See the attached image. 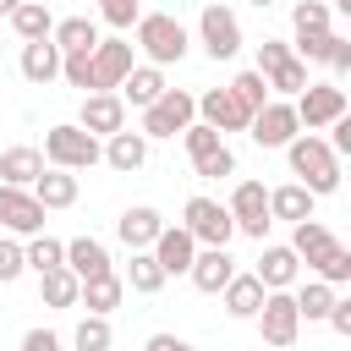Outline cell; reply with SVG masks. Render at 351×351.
I'll return each mask as SVG.
<instances>
[{
	"label": "cell",
	"mask_w": 351,
	"mask_h": 351,
	"mask_svg": "<svg viewBox=\"0 0 351 351\" xmlns=\"http://www.w3.org/2000/svg\"><path fill=\"white\" fill-rule=\"evenodd\" d=\"M258 335H263V346H274V351H291V346H296L302 318H296L291 291H269V296H263V307H258Z\"/></svg>",
	"instance_id": "9"
},
{
	"label": "cell",
	"mask_w": 351,
	"mask_h": 351,
	"mask_svg": "<svg viewBox=\"0 0 351 351\" xmlns=\"http://www.w3.org/2000/svg\"><path fill=\"white\" fill-rule=\"evenodd\" d=\"M165 88H170V82H165V71L143 60V66H132V71H126V82H121L115 93H121V104H137V110H148V104H154Z\"/></svg>",
	"instance_id": "21"
},
{
	"label": "cell",
	"mask_w": 351,
	"mask_h": 351,
	"mask_svg": "<svg viewBox=\"0 0 351 351\" xmlns=\"http://www.w3.org/2000/svg\"><path fill=\"white\" fill-rule=\"evenodd\" d=\"M77 291H82V280H77L71 269H49V274H38V296H44V307H77Z\"/></svg>",
	"instance_id": "34"
},
{
	"label": "cell",
	"mask_w": 351,
	"mask_h": 351,
	"mask_svg": "<svg viewBox=\"0 0 351 351\" xmlns=\"http://www.w3.org/2000/svg\"><path fill=\"white\" fill-rule=\"evenodd\" d=\"M197 44L208 49V60H230L236 49H241V22H236V11L230 5H203L197 11Z\"/></svg>",
	"instance_id": "8"
},
{
	"label": "cell",
	"mask_w": 351,
	"mask_h": 351,
	"mask_svg": "<svg viewBox=\"0 0 351 351\" xmlns=\"http://www.w3.org/2000/svg\"><path fill=\"white\" fill-rule=\"evenodd\" d=\"M192 170L203 176V181H219V176H236V154L219 143L214 154H203V159H192Z\"/></svg>",
	"instance_id": "41"
},
{
	"label": "cell",
	"mask_w": 351,
	"mask_h": 351,
	"mask_svg": "<svg viewBox=\"0 0 351 351\" xmlns=\"http://www.w3.org/2000/svg\"><path fill=\"white\" fill-rule=\"evenodd\" d=\"M159 230H165V214H159V208H148V203H137V208H126V214L115 219V236H121L132 252H148Z\"/></svg>",
	"instance_id": "18"
},
{
	"label": "cell",
	"mask_w": 351,
	"mask_h": 351,
	"mask_svg": "<svg viewBox=\"0 0 351 351\" xmlns=\"http://www.w3.org/2000/svg\"><path fill=\"white\" fill-rule=\"evenodd\" d=\"M104 165L121 170V176L143 170V165H148V137H143V132H115V137H104Z\"/></svg>",
	"instance_id": "22"
},
{
	"label": "cell",
	"mask_w": 351,
	"mask_h": 351,
	"mask_svg": "<svg viewBox=\"0 0 351 351\" xmlns=\"http://www.w3.org/2000/svg\"><path fill=\"white\" fill-rule=\"evenodd\" d=\"M291 33H296V44H302V38H324V33H335V27H329V5H324V0H296V11H291Z\"/></svg>",
	"instance_id": "32"
},
{
	"label": "cell",
	"mask_w": 351,
	"mask_h": 351,
	"mask_svg": "<svg viewBox=\"0 0 351 351\" xmlns=\"http://www.w3.org/2000/svg\"><path fill=\"white\" fill-rule=\"evenodd\" d=\"M121 285H132L137 296H154V291L165 285V269L154 263V252H132V258H126V274H121Z\"/></svg>",
	"instance_id": "33"
},
{
	"label": "cell",
	"mask_w": 351,
	"mask_h": 351,
	"mask_svg": "<svg viewBox=\"0 0 351 351\" xmlns=\"http://www.w3.org/2000/svg\"><path fill=\"white\" fill-rule=\"evenodd\" d=\"M5 22H11V33H16L22 44H38V38L55 33V11H49V5H33V0H22Z\"/></svg>",
	"instance_id": "28"
},
{
	"label": "cell",
	"mask_w": 351,
	"mask_h": 351,
	"mask_svg": "<svg viewBox=\"0 0 351 351\" xmlns=\"http://www.w3.org/2000/svg\"><path fill=\"white\" fill-rule=\"evenodd\" d=\"M219 296H225V313H230V318H258V307H263V296H269V291L258 285V274H252V269H247V274L236 269V274H230V285H225Z\"/></svg>",
	"instance_id": "23"
},
{
	"label": "cell",
	"mask_w": 351,
	"mask_h": 351,
	"mask_svg": "<svg viewBox=\"0 0 351 351\" xmlns=\"http://www.w3.org/2000/svg\"><path fill=\"white\" fill-rule=\"evenodd\" d=\"M335 335H351V302L346 296H335V307H329V318H324Z\"/></svg>",
	"instance_id": "48"
},
{
	"label": "cell",
	"mask_w": 351,
	"mask_h": 351,
	"mask_svg": "<svg viewBox=\"0 0 351 351\" xmlns=\"http://www.w3.org/2000/svg\"><path fill=\"white\" fill-rule=\"evenodd\" d=\"M291 110H296V126H302V132H329L351 104H346V88H340V82H307V88L291 99Z\"/></svg>",
	"instance_id": "5"
},
{
	"label": "cell",
	"mask_w": 351,
	"mask_h": 351,
	"mask_svg": "<svg viewBox=\"0 0 351 351\" xmlns=\"http://www.w3.org/2000/svg\"><path fill=\"white\" fill-rule=\"evenodd\" d=\"M285 159H291L296 186H307L313 197H324V192L340 186V159L329 154V143H324L318 132H296V137L285 143Z\"/></svg>",
	"instance_id": "2"
},
{
	"label": "cell",
	"mask_w": 351,
	"mask_h": 351,
	"mask_svg": "<svg viewBox=\"0 0 351 351\" xmlns=\"http://www.w3.org/2000/svg\"><path fill=\"white\" fill-rule=\"evenodd\" d=\"M247 5H258V11H269V5H280V0H247Z\"/></svg>",
	"instance_id": "52"
},
{
	"label": "cell",
	"mask_w": 351,
	"mask_h": 351,
	"mask_svg": "<svg viewBox=\"0 0 351 351\" xmlns=\"http://www.w3.org/2000/svg\"><path fill=\"white\" fill-rule=\"evenodd\" d=\"M263 82H269V93H280V99H296V93L307 88V66H302V60L291 55V60H285L280 71H269Z\"/></svg>",
	"instance_id": "36"
},
{
	"label": "cell",
	"mask_w": 351,
	"mask_h": 351,
	"mask_svg": "<svg viewBox=\"0 0 351 351\" xmlns=\"http://www.w3.org/2000/svg\"><path fill=\"white\" fill-rule=\"evenodd\" d=\"M291 302H296V318L318 324V318H329V307H335V285L307 280V285H296V291H291Z\"/></svg>",
	"instance_id": "31"
},
{
	"label": "cell",
	"mask_w": 351,
	"mask_h": 351,
	"mask_svg": "<svg viewBox=\"0 0 351 351\" xmlns=\"http://www.w3.org/2000/svg\"><path fill=\"white\" fill-rule=\"evenodd\" d=\"M148 252H154V263H159V269H165V280H170V274H186V269H192L197 241H192L181 225H165V230L154 236V247H148Z\"/></svg>",
	"instance_id": "17"
},
{
	"label": "cell",
	"mask_w": 351,
	"mask_h": 351,
	"mask_svg": "<svg viewBox=\"0 0 351 351\" xmlns=\"http://www.w3.org/2000/svg\"><path fill=\"white\" fill-rule=\"evenodd\" d=\"M230 225L241 230V236H252V241H263L269 236V192H263V181H236V192H230Z\"/></svg>",
	"instance_id": "10"
},
{
	"label": "cell",
	"mask_w": 351,
	"mask_h": 351,
	"mask_svg": "<svg viewBox=\"0 0 351 351\" xmlns=\"http://www.w3.org/2000/svg\"><path fill=\"white\" fill-rule=\"evenodd\" d=\"M181 230H186L197 247H230V236H236L230 208L214 203V197H186V208H181Z\"/></svg>",
	"instance_id": "7"
},
{
	"label": "cell",
	"mask_w": 351,
	"mask_h": 351,
	"mask_svg": "<svg viewBox=\"0 0 351 351\" xmlns=\"http://www.w3.org/2000/svg\"><path fill=\"white\" fill-rule=\"evenodd\" d=\"M313 192L307 186H296V181H285V186H274L269 192V219H291V225H302V219H313Z\"/></svg>",
	"instance_id": "26"
},
{
	"label": "cell",
	"mask_w": 351,
	"mask_h": 351,
	"mask_svg": "<svg viewBox=\"0 0 351 351\" xmlns=\"http://www.w3.org/2000/svg\"><path fill=\"white\" fill-rule=\"evenodd\" d=\"M71 340H77V351H110V346H115V335H110V318H93V313L77 324V335H71Z\"/></svg>",
	"instance_id": "37"
},
{
	"label": "cell",
	"mask_w": 351,
	"mask_h": 351,
	"mask_svg": "<svg viewBox=\"0 0 351 351\" xmlns=\"http://www.w3.org/2000/svg\"><path fill=\"white\" fill-rule=\"evenodd\" d=\"M132 66H137L132 38H99L93 44V93H115Z\"/></svg>",
	"instance_id": "11"
},
{
	"label": "cell",
	"mask_w": 351,
	"mask_h": 351,
	"mask_svg": "<svg viewBox=\"0 0 351 351\" xmlns=\"http://www.w3.org/2000/svg\"><path fill=\"white\" fill-rule=\"evenodd\" d=\"M27 192L38 197V208H44V214H49V208H71V203H77V176H71V170H49V165H44V176H38Z\"/></svg>",
	"instance_id": "24"
},
{
	"label": "cell",
	"mask_w": 351,
	"mask_h": 351,
	"mask_svg": "<svg viewBox=\"0 0 351 351\" xmlns=\"http://www.w3.org/2000/svg\"><path fill=\"white\" fill-rule=\"evenodd\" d=\"M192 121H197V99H192L186 88H165V93L143 110V126H137V132L154 143V137H176V132H186Z\"/></svg>",
	"instance_id": "6"
},
{
	"label": "cell",
	"mask_w": 351,
	"mask_h": 351,
	"mask_svg": "<svg viewBox=\"0 0 351 351\" xmlns=\"http://www.w3.org/2000/svg\"><path fill=\"white\" fill-rule=\"evenodd\" d=\"M66 269H71L77 280L115 274V269H110V247H104L99 236H71V241H66Z\"/></svg>",
	"instance_id": "19"
},
{
	"label": "cell",
	"mask_w": 351,
	"mask_h": 351,
	"mask_svg": "<svg viewBox=\"0 0 351 351\" xmlns=\"http://www.w3.org/2000/svg\"><path fill=\"white\" fill-rule=\"evenodd\" d=\"M22 351H60V335L55 329H27L22 335Z\"/></svg>",
	"instance_id": "47"
},
{
	"label": "cell",
	"mask_w": 351,
	"mask_h": 351,
	"mask_svg": "<svg viewBox=\"0 0 351 351\" xmlns=\"http://www.w3.org/2000/svg\"><path fill=\"white\" fill-rule=\"evenodd\" d=\"M329 11H346L351 16V0H329Z\"/></svg>",
	"instance_id": "50"
},
{
	"label": "cell",
	"mask_w": 351,
	"mask_h": 351,
	"mask_svg": "<svg viewBox=\"0 0 351 351\" xmlns=\"http://www.w3.org/2000/svg\"><path fill=\"white\" fill-rule=\"evenodd\" d=\"M44 176V154L38 148H5L0 154V186H33Z\"/></svg>",
	"instance_id": "25"
},
{
	"label": "cell",
	"mask_w": 351,
	"mask_h": 351,
	"mask_svg": "<svg viewBox=\"0 0 351 351\" xmlns=\"http://www.w3.org/2000/svg\"><path fill=\"white\" fill-rule=\"evenodd\" d=\"M49 44H55L60 55H77V49H93V44H99V27H93V16H66V22H55V33H49Z\"/></svg>",
	"instance_id": "30"
},
{
	"label": "cell",
	"mask_w": 351,
	"mask_h": 351,
	"mask_svg": "<svg viewBox=\"0 0 351 351\" xmlns=\"http://www.w3.org/2000/svg\"><path fill=\"white\" fill-rule=\"evenodd\" d=\"M121 296H126L121 274H99V280H82V291H77V302H82L93 318H110V313L121 307Z\"/></svg>",
	"instance_id": "27"
},
{
	"label": "cell",
	"mask_w": 351,
	"mask_h": 351,
	"mask_svg": "<svg viewBox=\"0 0 351 351\" xmlns=\"http://www.w3.org/2000/svg\"><path fill=\"white\" fill-rule=\"evenodd\" d=\"M291 252H296V263H307L313 280H324V285H346V280H351V252L335 241V230H329L324 219H302L296 236H291Z\"/></svg>",
	"instance_id": "1"
},
{
	"label": "cell",
	"mask_w": 351,
	"mask_h": 351,
	"mask_svg": "<svg viewBox=\"0 0 351 351\" xmlns=\"http://www.w3.org/2000/svg\"><path fill=\"white\" fill-rule=\"evenodd\" d=\"M324 143H329V154H335V159H340V154H351V115H340V121L329 126V137H324Z\"/></svg>",
	"instance_id": "46"
},
{
	"label": "cell",
	"mask_w": 351,
	"mask_h": 351,
	"mask_svg": "<svg viewBox=\"0 0 351 351\" xmlns=\"http://www.w3.org/2000/svg\"><path fill=\"white\" fill-rule=\"evenodd\" d=\"M16 5H22V0H0V16H11V11H16Z\"/></svg>",
	"instance_id": "51"
},
{
	"label": "cell",
	"mask_w": 351,
	"mask_h": 351,
	"mask_svg": "<svg viewBox=\"0 0 351 351\" xmlns=\"http://www.w3.org/2000/svg\"><path fill=\"white\" fill-rule=\"evenodd\" d=\"M60 77L82 93H93V49H77V55H60Z\"/></svg>",
	"instance_id": "38"
},
{
	"label": "cell",
	"mask_w": 351,
	"mask_h": 351,
	"mask_svg": "<svg viewBox=\"0 0 351 351\" xmlns=\"http://www.w3.org/2000/svg\"><path fill=\"white\" fill-rule=\"evenodd\" d=\"M38 154H44V165H49V170H71V176H77V170H93V165H104V143H99V137H88L77 121H60V126H49Z\"/></svg>",
	"instance_id": "3"
},
{
	"label": "cell",
	"mask_w": 351,
	"mask_h": 351,
	"mask_svg": "<svg viewBox=\"0 0 351 351\" xmlns=\"http://www.w3.org/2000/svg\"><path fill=\"white\" fill-rule=\"evenodd\" d=\"M33 5H55V0H33Z\"/></svg>",
	"instance_id": "53"
},
{
	"label": "cell",
	"mask_w": 351,
	"mask_h": 351,
	"mask_svg": "<svg viewBox=\"0 0 351 351\" xmlns=\"http://www.w3.org/2000/svg\"><path fill=\"white\" fill-rule=\"evenodd\" d=\"M22 269H27V258H22V241H16V236H0V285H11Z\"/></svg>",
	"instance_id": "44"
},
{
	"label": "cell",
	"mask_w": 351,
	"mask_h": 351,
	"mask_svg": "<svg viewBox=\"0 0 351 351\" xmlns=\"http://www.w3.org/2000/svg\"><path fill=\"white\" fill-rule=\"evenodd\" d=\"M77 126H82L88 137H115V132H126V104H121V93H82Z\"/></svg>",
	"instance_id": "15"
},
{
	"label": "cell",
	"mask_w": 351,
	"mask_h": 351,
	"mask_svg": "<svg viewBox=\"0 0 351 351\" xmlns=\"http://www.w3.org/2000/svg\"><path fill=\"white\" fill-rule=\"evenodd\" d=\"M22 258H27V269H33V274L66 269V241H55V236H33V241L22 247Z\"/></svg>",
	"instance_id": "35"
},
{
	"label": "cell",
	"mask_w": 351,
	"mask_h": 351,
	"mask_svg": "<svg viewBox=\"0 0 351 351\" xmlns=\"http://www.w3.org/2000/svg\"><path fill=\"white\" fill-rule=\"evenodd\" d=\"M302 126H296V110H291V99H269L252 121H247V137L258 143V148H285L291 137H296Z\"/></svg>",
	"instance_id": "12"
},
{
	"label": "cell",
	"mask_w": 351,
	"mask_h": 351,
	"mask_svg": "<svg viewBox=\"0 0 351 351\" xmlns=\"http://www.w3.org/2000/svg\"><path fill=\"white\" fill-rule=\"evenodd\" d=\"M22 77L27 82H55L60 77V49L49 44V38H38V44H22Z\"/></svg>",
	"instance_id": "29"
},
{
	"label": "cell",
	"mask_w": 351,
	"mask_h": 351,
	"mask_svg": "<svg viewBox=\"0 0 351 351\" xmlns=\"http://www.w3.org/2000/svg\"><path fill=\"white\" fill-rule=\"evenodd\" d=\"M0 230L11 236H44V208L27 186H0Z\"/></svg>",
	"instance_id": "14"
},
{
	"label": "cell",
	"mask_w": 351,
	"mask_h": 351,
	"mask_svg": "<svg viewBox=\"0 0 351 351\" xmlns=\"http://www.w3.org/2000/svg\"><path fill=\"white\" fill-rule=\"evenodd\" d=\"M197 121H203V126H214V132L225 137V132H247L252 110H247L230 88H208V93H197Z\"/></svg>",
	"instance_id": "13"
},
{
	"label": "cell",
	"mask_w": 351,
	"mask_h": 351,
	"mask_svg": "<svg viewBox=\"0 0 351 351\" xmlns=\"http://www.w3.org/2000/svg\"><path fill=\"white\" fill-rule=\"evenodd\" d=\"M99 16L110 22V27H137V16H143V0H99Z\"/></svg>",
	"instance_id": "42"
},
{
	"label": "cell",
	"mask_w": 351,
	"mask_h": 351,
	"mask_svg": "<svg viewBox=\"0 0 351 351\" xmlns=\"http://www.w3.org/2000/svg\"><path fill=\"white\" fill-rule=\"evenodd\" d=\"M296 269H302V263H296L291 247H263L258 263H252V274H258L263 291H291V285H296Z\"/></svg>",
	"instance_id": "20"
},
{
	"label": "cell",
	"mask_w": 351,
	"mask_h": 351,
	"mask_svg": "<svg viewBox=\"0 0 351 351\" xmlns=\"http://www.w3.org/2000/svg\"><path fill=\"white\" fill-rule=\"evenodd\" d=\"M186 44H192V38H186V27H181L170 11H143V16H137V38H132V49H143L148 66H159V71L176 66V60L186 55Z\"/></svg>",
	"instance_id": "4"
},
{
	"label": "cell",
	"mask_w": 351,
	"mask_h": 351,
	"mask_svg": "<svg viewBox=\"0 0 351 351\" xmlns=\"http://www.w3.org/2000/svg\"><path fill=\"white\" fill-rule=\"evenodd\" d=\"M285 60H291V44H285V38H263V44H258V66H252V71H258V77H269V71H280Z\"/></svg>",
	"instance_id": "43"
},
{
	"label": "cell",
	"mask_w": 351,
	"mask_h": 351,
	"mask_svg": "<svg viewBox=\"0 0 351 351\" xmlns=\"http://www.w3.org/2000/svg\"><path fill=\"white\" fill-rule=\"evenodd\" d=\"M324 66H329L335 77H346V71H351V38H340V33H335V44H329V55H324Z\"/></svg>",
	"instance_id": "45"
},
{
	"label": "cell",
	"mask_w": 351,
	"mask_h": 351,
	"mask_svg": "<svg viewBox=\"0 0 351 351\" xmlns=\"http://www.w3.org/2000/svg\"><path fill=\"white\" fill-rule=\"evenodd\" d=\"M186 274H192V285L203 296H219L230 285V274H236V258H230V247H197V258H192Z\"/></svg>",
	"instance_id": "16"
},
{
	"label": "cell",
	"mask_w": 351,
	"mask_h": 351,
	"mask_svg": "<svg viewBox=\"0 0 351 351\" xmlns=\"http://www.w3.org/2000/svg\"><path fill=\"white\" fill-rule=\"evenodd\" d=\"M143 351H197V346H186V340H176V335H148Z\"/></svg>",
	"instance_id": "49"
},
{
	"label": "cell",
	"mask_w": 351,
	"mask_h": 351,
	"mask_svg": "<svg viewBox=\"0 0 351 351\" xmlns=\"http://www.w3.org/2000/svg\"><path fill=\"white\" fill-rule=\"evenodd\" d=\"M230 93H236V99H241V104H247V110H252V115H258V110H263V104H269V99H274V93H269V82H263V77H258V71H241V77H236V82H230Z\"/></svg>",
	"instance_id": "39"
},
{
	"label": "cell",
	"mask_w": 351,
	"mask_h": 351,
	"mask_svg": "<svg viewBox=\"0 0 351 351\" xmlns=\"http://www.w3.org/2000/svg\"><path fill=\"white\" fill-rule=\"evenodd\" d=\"M181 143H186V159H203V154H214L225 137L214 132V126H203V121H192L186 132H181Z\"/></svg>",
	"instance_id": "40"
}]
</instances>
